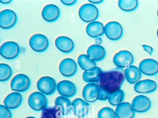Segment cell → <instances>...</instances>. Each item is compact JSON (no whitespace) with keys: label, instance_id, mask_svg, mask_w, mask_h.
I'll list each match as a JSON object with an SVG mask.
<instances>
[{"label":"cell","instance_id":"obj_24","mask_svg":"<svg viewBox=\"0 0 158 118\" xmlns=\"http://www.w3.org/2000/svg\"><path fill=\"white\" fill-rule=\"evenodd\" d=\"M125 79L129 83L134 84L139 82L141 77V72L136 66L131 65L124 71Z\"/></svg>","mask_w":158,"mask_h":118},{"label":"cell","instance_id":"obj_11","mask_svg":"<svg viewBox=\"0 0 158 118\" xmlns=\"http://www.w3.org/2000/svg\"><path fill=\"white\" fill-rule=\"evenodd\" d=\"M123 32L122 25L116 22H110L104 26V34L110 40H119L122 38Z\"/></svg>","mask_w":158,"mask_h":118},{"label":"cell","instance_id":"obj_6","mask_svg":"<svg viewBox=\"0 0 158 118\" xmlns=\"http://www.w3.org/2000/svg\"><path fill=\"white\" fill-rule=\"evenodd\" d=\"M28 103L33 110L40 111L47 108L48 100L45 95L41 92H35L29 96Z\"/></svg>","mask_w":158,"mask_h":118},{"label":"cell","instance_id":"obj_40","mask_svg":"<svg viewBox=\"0 0 158 118\" xmlns=\"http://www.w3.org/2000/svg\"><path fill=\"white\" fill-rule=\"evenodd\" d=\"M157 15H158V11H157Z\"/></svg>","mask_w":158,"mask_h":118},{"label":"cell","instance_id":"obj_10","mask_svg":"<svg viewBox=\"0 0 158 118\" xmlns=\"http://www.w3.org/2000/svg\"><path fill=\"white\" fill-rule=\"evenodd\" d=\"M134 62L133 54L127 51H121L115 54L113 63L118 68H126L132 65Z\"/></svg>","mask_w":158,"mask_h":118},{"label":"cell","instance_id":"obj_30","mask_svg":"<svg viewBox=\"0 0 158 118\" xmlns=\"http://www.w3.org/2000/svg\"><path fill=\"white\" fill-rule=\"evenodd\" d=\"M118 6L123 11L132 12L137 8L138 1L137 0H119Z\"/></svg>","mask_w":158,"mask_h":118},{"label":"cell","instance_id":"obj_19","mask_svg":"<svg viewBox=\"0 0 158 118\" xmlns=\"http://www.w3.org/2000/svg\"><path fill=\"white\" fill-rule=\"evenodd\" d=\"M55 46L58 50L64 53H69L73 51L74 43L70 38L66 36H60L56 39Z\"/></svg>","mask_w":158,"mask_h":118},{"label":"cell","instance_id":"obj_34","mask_svg":"<svg viewBox=\"0 0 158 118\" xmlns=\"http://www.w3.org/2000/svg\"><path fill=\"white\" fill-rule=\"evenodd\" d=\"M60 2L64 5L71 6L74 5L77 2V1L76 0H61Z\"/></svg>","mask_w":158,"mask_h":118},{"label":"cell","instance_id":"obj_5","mask_svg":"<svg viewBox=\"0 0 158 118\" xmlns=\"http://www.w3.org/2000/svg\"><path fill=\"white\" fill-rule=\"evenodd\" d=\"M20 53V47L17 43L13 41L5 42L0 48L1 55L6 59H15L19 56Z\"/></svg>","mask_w":158,"mask_h":118},{"label":"cell","instance_id":"obj_4","mask_svg":"<svg viewBox=\"0 0 158 118\" xmlns=\"http://www.w3.org/2000/svg\"><path fill=\"white\" fill-rule=\"evenodd\" d=\"M38 89L45 96H51L56 92L57 84L56 81L50 76H43L38 81Z\"/></svg>","mask_w":158,"mask_h":118},{"label":"cell","instance_id":"obj_38","mask_svg":"<svg viewBox=\"0 0 158 118\" xmlns=\"http://www.w3.org/2000/svg\"><path fill=\"white\" fill-rule=\"evenodd\" d=\"M35 118V117H31V116H30V117H27V118Z\"/></svg>","mask_w":158,"mask_h":118},{"label":"cell","instance_id":"obj_35","mask_svg":"<svg viewBox=\"0 0 158 118\" xmlns=\"http://www.w3.org/2000/svg\"><path fill=\"white\" fill-rule=\"evenodd\" d=\"M142 48L145 51L148 52L150 55H151L153 52V49L151 47L148 45H143L142 46Z\"/></svg>","mask_w":158,"mask_h":118},{"label":"cell","instance_id":"obj_1","mask_svg":"<svg viewBox=\"0 0 158 118\" xmlns=\"http://www.w3.org/2000/svg\"><path fill=\"white\" fill-rule=\"evenodd\" d=\"M125 80L124 71L116 68L108 71H102L98 84L109 94L121 89Z\"/></svg>","mask_w":158,"mask_h":118},{"label":"cell","instance_id":"obj_8","mask_svg":"<svg viewBox=\"0 0 158 118\" xmlns=\"http://www.w3.org/2000/svg\"><path fill=\"white\" fill-rule=\"evenodd\" d=\"M17 22V15L12 10H3L0 12V27L2 29H11L15 25Z\"/></svg>","mask_w":158,"mask_h":118},{"label":"cell","instance_id":"obj_23","mask_svg":"<svg viewBox=\"0 0 158 118\" xmlns=\"http://www.w3.org/2000/svg\"><path fill=\"white\" fill-rule=\"evenodd\" d=\"M23 96L19 92H13L8 95L4 100V105L10 109L20 107L23 102Z\"/></svg>","mask_w":158,"mask_h":118},{"label":"cell","instance_id":"obj_12","mask_svg":"<svg viewBox=\"0 0 158 118\" xmlns=\"http://www.w3.org/2000/svg\"><path fill=\"white\" fill-rule=\"evenodd\" d=\"M59 70L62 75L65 77L74 76L77 71V66L76 62L70 58L63 60L60 64Z\"/></svg>","mask_w":158,"mask_h":118},{"label":"cell","instance_id":"obj_17","mask_svg":"<svg viewBox=\"0 0 158 118\" xmlns=\"http://www.w3.org/2000/svg\"><path fill=\"white\" fill-rule=\"evenodd\" d=\"M41 14L43 19L46 22H53L60 18V11L56 5L48 4L43 8Z\"/></svg>","mask_w":158,"mask_h":118},{"label":"cell","instance_id":"obj_16","mask_svg":"<svg viewBox=\"0 0 158 118\" xmlns=\"http://www.w3.org/2000/svg\"><path fill=\"white\" fill-rule=\"evenodd\" d=\"M72 106L74 114L78 118H84L88 114L89 104L82 99H75L72 102Z\"/></svg>","mask_w":158,"mask_h":118},{"label":"cell","instance_id":"obj_27","mask_svg":"<svg viewBox=\"0 0 158 118\" xmlns=\"http://www.w3.org/2000/svg\"><path fill=\"white\" fill-rule=\"evenodd\" d=\"M102 72V69L98 67L93 71H85L83 73V80L88 83H93L98 84Z\"/></svg>","mask_w":158,"mask_h":118},{"label":"cell","instance_id":"obj_33","mask_svg":"<svg viewBox=\"0 0 158 118\" xmlns=\"http://www.w3.org/2000/svg\"><path fill=\"white\" fill-rule=\"evenodd\" d=\"M12 114L10 109L4 105H0V118H12Z\"/></svg>","mask_w":158,"mask_h":118},{"label":"cell","instance_id":"obj_25","mask_svg":"<svg viewBox=\"0 0 158 118\" xmlns=\"http://www.w3.org/2000/svg\"><path fill=\"white\" fill-rule=\"evenodd\" d=\"M55 106L61 111L63 115H67L73 111L72 102L68 98L59 96L55 99Z\"/></svg>","mask_w":158,"mask_h":118},{"label":"cell","instance_id":"obj_22","mask_svg":"<svg viewBox=\"0 0 158 118\" xmlns=\"http://www.w3.org/2000/svg\"><path fill=\"white\" fill-rule=\"evenodd\" d=\"M87 34L92 38H98L104 34V26L100 22L90 23L86 28Z\"/></svg>","mask_w":158,"mask_h":118},{"label":"cell","instance_id":"obj_7","mask_svg":"<svg viewBox=\"0 0 158 118\" xmlns=\"http://www.w3.org/2000/svg\"><path fill=\"white\" fill-rule=\"evenodd\" d=\"M31 81L28 76L20 74L15 75L11 82V90L15 92H24L30 88Z\"/></svg>","mask_w":158,"mask_h":118},{"label":"cell","instance_id":"obj_13","mask_svg":"<svg viewBox=\"0 0 158 118\" xmlns=\"http://www.w3.org/2000/svg\"><path fill=\"white\" fill-rule=\"evenodd\" d=\"M132 108L136 112L143 113L147 112L151 107V102L146 96L139 95L134 98L132 101Z\"/></svg>","mask_w":158,"mask_h":118},{"label":"cell","instance_id":"obj_20","mask_svg":"<svg viewBox=\"0 0 158 118\" xmlns=\"http://www.w3.org/2000/svg\"><path fill=\"white\" fill-rule=\"evenodd\" d=\"M115 114L117 118H134L135 111L129 102H123L116 107Z\"/></svg>","mask_w":158,"mask_h":118},{"label":"cell","instance_id":"obj_15","mask_svg":"<svg viewBox=\"0 0 158 118\" xmlns=\"http://www.w3.org/2000/svg\"><path fill=\"white\" fill-rule=\"evenodd\" d=\"M139 70L145 75L153 76L158 73V62L152 59H145L139 63Z\"/></svg>","mask_w":158,"mask_h":118},{"label":"cell","instance_id":"obj_32","mask_svg":"<svg viewBox=\"0 0 158 118\" xmlns=\"http://www.w3.org/2000/svg\"><path fill=\"white\" fill-rule=\"evenodd\" d=\"M98 118H117V117L113 109L109 107H105L99 111Z\"/></svg>","mask_w":158,"mask_h":118},{"label":"cell","instance_id":"obj_3","mask_svg":"<svg viewBox=\"0 0 158 118\" xmlns=\"http://www.w3.org/2000/svg\"><path fill=\"white\" fill-rule=\"evenodd\" d=\"M80 19L86 23L95 22L99 17L98 10L97 7L90 3H86L82 5L78 11Z\"/></svg>","mask_w":158,"mask_h":118},{"label":"cell","instance_id":"obj_31","mask_svg":"<svg viewBox=\"0 0 158 118\" xmlns=\"http://www.w3.org/2000/svg\"><path fill=\"white\" fill-rule=\"evenodd\" d=\"M13 74L11 68L6 63L0 64V81L6 82L10 80Z\"/></svg>","mask_w":158,"mask_h":118},{"label":"cell","instance_id":"obj_36","mask_svg":"<svg viewBox=\"0 0 158 118\" xmlns=\"http://www.w3.org/2000/svg\"><path fill=\"white\" fill-rule=\"evenodd\" d=\"M88 1L93 4H99L102 3L104 1L103 0H89Z\"/></svg>","mask_w":158,"mask_h":118},{"label":"cell","instance_id":"obj_37","mask_svg":"<svg viewBox=\"0 0 158 118\" xmlns=\"http://www.w3.org/2000/svg\"><path fill=\"white\" fill-rule=\"evenodd\" d=\"M12 2V1L11 0H1L0 2L4 4H9L10 3H11Z\"/></svg>","mask_w":158,"mask_h":118},{"label":"cell","instance_id":"obj_18","mask_svg":"<svg viewBox=\"0 0 158 118\" xmlns=\"http://www.w3.org/2000/svg\"><path fill=\"white\" fill-rule=\"evenodd\" d=\"M157 87V84L155 81L147 79L136 83L134 86V89L138 93L148 94L155 91Z\"/></svg>","mask_w":158,"mask_h":118},{"label":"cell","instance_id":"obj_39","mask_svg":"<svg viewBox=\"0 0 158 118\" xmlns=\"http://www.w3.org/2000/svg\"><path fill=\"white\" fill-rule=\"evenodd\" d=\"M157 36H158V29H157Z\"/></svg>","mask_w":158,"mask_h":118},{"label":"cell","instance_id":"obj_14","mask_svg":"<svg viewBox=\"0 0 158 118\" xmlns=\"http://www.w3.org/2000/svg\"><path fill=\"white\" fill-rule=\"evenodd\" d=\"M57 90L61 96L71 98L76 94L77 87L73 82L63 80L57 84Z\"/></svg>","mask_w":158,"mask_h":118},{"label":"cell","instance_id":"obj_21","mask_svg":"<svg viewBox=\"0 0 158 118\" xmlns=\"http://www.w3.org/2000/svg\"><path fill=\"white\" fill-rule=\"evenodd\" d=\"M87 55L95 62L101 61L105 58L106 52L105 49L99 45H93L87 51Z\"/></svg>","mask_w":158,"mask_h":118},{"label":"cell","instance_id":"obj_26","mask_svg":"<svg viewBox=\"0 0 158 118\" xmlns=\"http://www.w3.org/2000/svg\"><path fill=\"white\" fill-rule=\"evenodd\" d=\"M77 61L80 68L85 71H93L97 67L96 62L85 54L80 55L78 57Z\"/></svg>","mask_w":158,"mask_h":118},{"label":"cell","instance_id":"obj_28","mask_svg":"<svg viewBox=\"0 0 158 118\" xmlns=\"http://www.w3.org/2000/svg\"><path fill=\"white\" fill-rule=\"evenodd\" d=\"M124 98V92L120 89L110 93L108 96V100L111 105L117 106L123 103Z\"/></svg>","mask_w":158,"mask_h":118},{"label":"cell","instance_id":"obj_29","mask_svg":"<svg viewBox=\"0 0 158 118\" xmlns=\"http://www.w3.org/2000/svg\"><path fill=\"white\" fill-rule=\"evenodd\" d=\"M63 116L61 110L54 106L46 108L42 111L40 118H63Z\"/></svg>","mask_w":158,"mask_h":118},{"label":"cell","instance_id":"obj_2","mask_svg":"<svg viewBox=\"0 0 158 118\" xmlns=\"http://www.w3.org/2000/svg\"><path fill=\"white\" fill-rule=\"evenodd\" d=\"M109 94L98 84L93 83L86 85L82 92L83 98L88 103H93L98 100H108Z\"/></svg>","mask_w":158,"mask_h":118},{"label":"cell","instance_id":"obj_9","mask_svg":"<svg viewBox=\"0 0 158 118\" xmlns=\"http://www.w3.org/2000/svg\"><path fill=\"white\" fill-rule=\"evenodd\" d=\"M29 43L31 48L37 52L46 51L49 46V42L47 37L41 34H36L32 36Z\"/></svg>","mask_w":158,"mask_h":118}]
</instances>
